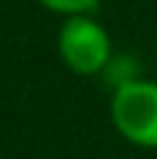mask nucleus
Returning <instances> with one entry per match:
<instances>
[{
    "label": "nucleus",
    "instance_id": "obj_1",
    "mask_svg": "<svg viewBox=\"0 0 157 159\" xmlns=\"http://www.w3.org/2000/svg\"><path fill=\"white\" fill-rule=\"evenodd\" d=\"M110 112L124 140L140 148H157V81L129 78L118 84Z\"/></svg>",
    "mask_w": 157,
    "mask_h": 159
},
{
    "label": "nucleus",
    "instance_id": "obj_2",
    "mask_svg": "<svg viewBox=\"0 0 157 159\" xmlns=\"http://www.w3.org/2000/svg\"><path fill=\"white\" fill-rule=\"evenodd\" d=\"M62 61L76 75H96L101 73L112 59V42L110 34L87 14H73L59 31L56 39Z\"/></svg>",
    "mask_w": 157,
    "mask_h": 159
},
{
    "label": "nucleus",
    "instance_id": "obj_3",
    "mask_svg": "<svg viewBox=\"0 0 157 159\" xmlns=\"http://www.w3.org/2000/svg\"><path fill=\"white\" fill-rule=\"evenodd\" d=\"M45 8L56 11V14H65V17H73V14H87L90 8L98 6V0H39Z\"/></svg>",
    "mask_w": 157,
    "mask_h": 159
}]
</instances>
